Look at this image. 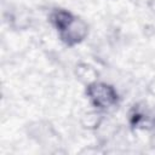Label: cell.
Here are the masks:
<instances>
[{
    "instance_id": "3",
    "label": "cell",
    "mask_w": 155,
    "mask_h": 155,
    "mask_svg": "<svg viewBox=\"0 0 155 155\" xmlns=\"http://www.w3.org/2000/svg\"><path fill=\"white\" fill-rule=\"evenodd\" d=\"M130 124L133 128L151 131L155 128V116L149 113L144 107L134 105V108L130 111Z\"/></svg>"
},
{
    "instance_id": "7",
    "label": "cell",
    "mask_w": 155,
    "mask_h": 155,
    "mask_svg": "<svg viewBox=\"0 0 155 155\" xmlns=\"http://www.w3.org/2000/svg\"><path fill=\"white\" fill-rule=\"evenodd\" d=\"M148 90H149V92L151 93V94H154L155 96V79L149 84V87H148Z\"/></svg>"
},
{
    "instance_id": "4",
    "label": "cell",
    "mask_w": 155,
    "mask_h": 155,
    "mask_svg": "<svg viewBox=\"0 0 155 155\" xmlns=\"http://www.w3.org/2000/svg\"><path fill=\"white\" fill-rule=\"evenodd\" d=\"M74 17L75 16L70 11H68V10H64V8H54V10L51 11L48 19H50L51 24L58 31H61L62 29H64L71 22V19Z\"/></svg>"
},
{
    "instance_id": "1",
    "label": "cell",
    "mask_w": 155,
    "mask_h": 155,
    "mask_svg": "<svg viewBox=\"0 0 155 155\" xmlns=\"http://www.w3.org/2000/svg\"><path fill=\"white\" fill-rule=\"evenodd\" d=\"M86 96L98 110H108L119 103V93L115 87L98 80L86 85Z\"/></svg>"
},
{
    "instance_id": "5",
    "label": "cell",
    "mask_w": 155,
    "mask_h": 155,
    "mask_svg": "<svg viewBox=\"0 0 155 155\" xmlns=\"http://www.w3.org/2000/svg\"><path fill=\"white\" fill-rule=\"evenodd\" d=\"M75 74H76L78 79L86 85L98 80V71L96 70V68H93L92 65H90L87 63L78 64L76 69H75Z\"/></svg>"
},
{
    "instance_id": "6",
    "label": "cell",
    "mask_w": 155,
    "mask_h": 155,
    "mask_svg": "<svg viewBox=\"0 0 155 155\" xmlns=\"http://www.w3.org/2000/svg\"><path fill=\"white\" fill-rule=\"evenodd\" d=\"M103 122V116L101 114V110H94V111H88L82 115L81 117V126L86 130H96L101 126Z\"/></svg>"
},
{
    "instance_id": "2",
    "label": "cell",
    "mask_w": 155,
    "mask_h": 155,
    "mask_svg": "<svg viewBox=\"0 0 155 155\" xmlns=\"http://www.w3.org/2000/svg\"><path fill=\"white\" fill-rule=\"evenodd\" d=\"M58 34L61 41L64 45L73 47L86 39V36L88 35V25L84 19L75 16L64 29L58 31Z\"/></svg>"
}]
</instances>
